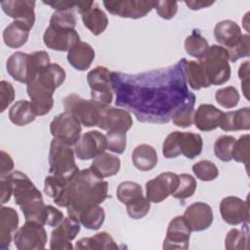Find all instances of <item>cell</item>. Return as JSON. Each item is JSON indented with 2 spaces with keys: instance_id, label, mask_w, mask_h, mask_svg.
Masks as SVG:
<instances>
[{
  "instance_id": "obj_35",
  "label": "cell",
  "mask_w": 250,
  "mask_h": 250,
  "mask_svg": "<svg viewBox=\"0 0 250 250\" xmlns=\"http://www.w3.org/2000/svg\"><path fill=\"white\" fill-rule=\"evenodd\" d=\"M209 47L208 41L201 35L198 29H193L191 34L188 35L185 40V50L188 55L198 60L205 56Z\"/></svg>"
},
{
  "instance_id": "obj_17",
  "label": "cell",
  "mask_w": 250,
  "mask_h": 250,
  "mask_svg": "<svg viewBox=\"0 0 250 250\" xmlns=\"http://www.w3.org/2000/svg\"><path fill=\"white\" fill-rule=\"evenodd\" d=\"M80 223L66 217L62 222L51 231L50 249L52 250H71V241L80 231Z\"/></svg>"
},
{
  "instance_id": "obj_12",
  "label": "cell",
  "mask_w": 250,
  "mask_h": 250,
  "mask_svg": "<svg viewBox=\"0 0 250 250\" xmlns=\"http://www.w3.org/2000/svg\"><path fill=\"white\" fill-rule=\"evenodd\" d=\"M179 175L163 172L146 184V197L153 203H160L172 195L179 186Z\"/></svg>"
},
{
  "instance_id": "obj_38",
  "label": "cell",
  "mask_w": 250,
  "mask_h": 250,
  "mask_svg": "<svg viewBox=\"0 0 250 250\" xmlns=\"http://www.w3.org/2000/svg\"><path fill=\"white\" fill-rule=\"evenodd\" d=\"M144 196L141 185L135 182H122L116 189V197L123 204H129Z\"/></svg>"
},
{
  "instance_id": "obj_42",
  "label": "cell",
  "mask_w": 250,
  "mask_h": 250,
  "mask_svg": "<svg viewBox=\"0 0 250 250\" xmlns=\"http://www.w3.org/2000/svg\"><path fill=\"white\" fill-rule=\"evenodd\" d=\"M231 157L234 161L248 165L250 160V135L245 134L235 140L232 147Z\"/></svg>"
},
{
  "instance_id": "obj_9",
  "label": "cell",
  "mask_w": 250,
  "mask_h": 250,
  "mask_svg": "<svg viewBox=\"0 0 250 250\" xmlns=\"http://www.w3.org/2000/svg\"><path fill=\"white\" fill-rule=\"evenodd\" d=\"M81 123L70 112L63 111L54 117L50 123V133L61 142L74 146L81 137Z\"/></svg>"
},
{
  "instance_id": "obj_47",
  "label": "cell",
  "mask_w": 250,
  "mask_h": 250,
  "mask_svg": "<svg viewBox=\"0 0 250 250\" xmlns=\"http://www.w3.org/2000/svg\"><path fill=\"white\" fill-rule=\"evenodd\" d=\"M106 138V149L110 151L122 154L126 148V133L121 131H107Z\"/></svg>"
},
{
  "instance_id": "obj_28",
  "label": "cell",
  "mask_w": 250,
  "mask_h": 250,
  "mask_svg": "<svg viewBox=\"0 0 250 250\" xmlns=\"http://www.w3.org/2000/svg\"><path fill=\"white\" fill-rule=\"evenodd\" d=\"M30 27L20 21L9 23L3 31V41L11 49H18L23 46L29 36Z\"/></svg>"
},
{
  "instance_id": "obj_53",
  "label": "cell",
  "mask_w": 250,
  "mask_h": 250,
  "mask_svg": "<svg viewBox=\"0 0 250 250\" xmlns=\"http://www.w3.org/2000/svg\"><path fill=\"white\" fill-rule=\"evenodd\" d=\"M63 214L58 208H55L52 205H47V217L46 225L52 228L59 226L63 220Z\"/></svg>"
},
{
  "instance_id": "obj_7",
  "label": "cell",
  "mask_w": 250,
  "mask_h": 250,
  "mask_svg": "<svg viewBox=\"0 0 250 250\" xmlns=\"http://www.w3.org/2000/svg\"><path fill=\"white\" fill-rule=\"evenodd\" d=\"M111 72L107 67L99 65L87 74V82L91 89V99L104 106L110 105L113 100Z\"/></svg>"
},
{
  "instance_id": "obj_39",
  "label": "cell",
  "mask_w": 250,
  "mask_h": 250,
  "mask_svg": "<svg viewBox=\"0 0 250 250\" xmlns=\"http://www.w3.org/2000/svg\"><path fill=\"white\" fill-rule=\"evenodd\" d=\"M196 97L193 95L191 98H189L186 104L175 113V115L172 117L173 123L182 128H188L190 127L193 124V117H194V104H195Z\"/></svg>"
},
{
  "instance_id": "obj_19",
  "label": "cell",
  "mask_w": 250,
  "mask_h": 250,
  "mask_svg": "<svg viewBox=\"0 0 250 250\" xmlns=\"http://www.w3.org/2000/svg\"><path fill=\"white\" fill-rule=\"evenodd\" d=\"M184 218L190 231H202L211 227L214 216L211 206L205 202H194L188 206Z\"/></svg>"
},
{
  "instance_id": "obj_30",
  "label": "cell",
  "mask_w": 250,
  "mask_h": 250,
  "mask_svg": "<svg viewBox=\"0 0 250 250\" xmlns=\"http://www.w3.org/2000/svg\"><path fill=\"white\" fill-rule=\"evenodd\" d=\"M132 162L140 171H150L157 165V152L150 145L141 144L137 146L132 152Z\"/></svg>"
},
{
  "instance_id": "obj_6",
  "label": "cell",
  "mask_w": 250,
  "mask_h": 250,
  "mask_svg": "<svg viewBox=\"0 0 250 250\" xmlns=\"http://www.w3.org/2000/svg\"><path fill=\"white\" fill-rule=\"evenodd\" d=\"M62 104L64 111L73 114L85 127L98 126L105 107L92 99L86 100L74 93L66 96L62 100Z\"/></svg>"
},
{
  "instance_id": "obj_18",
  "label": "cell",
  "mask_w": 250,
  "mask_h": 250,
  "mask_svg": "<svg viewBox=\"0 0 250 250\" xmlns=\"http://www.w3.org/2000/svg\"><path fill=\"white\" fill-rule=\"evenodd\" d=\"M190 229L184 216H176L167 227L166 236L163 241V249H188Z\"/></svg>"
},
{
  "instance_id": "obj_31",
  "label": "cell",
  "mask_w": 250,
  "mask_h": 250,
  "mask_svg": "<svg viewBox=\"0 0 250 250\" xmlns=\"http://www.w3.org/2000/svg\"><path fill=\"white\" fill-rule=\"evenodd\" d=\"M75 248L79 250H115L118 249V245L108 232L101 231L93 236L78 239Z\"/></svg>"
},
{
  "instance_id": "obj_51",
  "label": "cell",
  "mask_w": 250,
  "mask_h": 250,
  "mask_svg": "<svg viewBox=\"0 0 250 250\" xmlns=\"http://www.w3.org/2000/svg\"><path fill=\"white\" fill-rule=\"evenodd\" d=\"M155 10L158 16L164 20H171L175 17L178 11V2L176 1H156Z\"/></svg>"
},
{
  "instance_id": "obj_45",
  "label": "cell",
  "mask_w": 250,
  "mask_h": 250,
  "mask_svg": "<svg viewBox=\"0 0 250 250\" xmlns=\"http://www.w3.org/2000/svg\"><path fill=\"white\" fill-rule=\"evenodd\" d=\"M68 182V180L55 175L47 176L44 181V192L49 197L55 199L62 193Z\"/></svg>"
},
{
  "instance_id": "obj_8",
  "label": "cell",
  "mask_w": 250,
  "mask_h": 250,
  "mask_svg": "<svg viewBox=\"0 0 250 250\" xmlns=\"http://www.w3.org/2000/svg\"><path fill=\"white\" fill-rule=\"evenodd\" d=\"M7 177L13 185V195L15 203L21 209L32 203L43 200L41 191L35 187V185L24 173L16 170L10 173Z\"/></svg>"
},
{
  "instance_id": "obj_26",
  "label": "cell",
  "mask_w": 250,
  "mask_h": 250,
  "mask_svg": "<svg viewBox=\"0 0 250 250\" xmlns=\"http://www.w3.org/2000/svg\"><path fill=\"white\" fill-rule=\"evenodd\" d=\"M66 59L73 68L78 71H85L91 66L95 59V51L90 44L80 41L67 52Z\"/></svg>"
},
{
  "instance_id": "obj_57",
  "label": "cell",
  "mask_w": 250,
  "mask_h": 250,
  "mask_svg": "<svg viewBox=\"0 0 250 250\" xmlns=\"http://www.w3.org/2000/svg\"><path fill=\"white\" fill-rule=\"evenodd\" d=\"M77 1L60 0V1H43L44 4L52 7L56 11H73L76 8Z\"/></svg>"
},
{
  "instance_id": "obj_50",
  "label": "cell",
  "mask_w": 250,
  "mask_h": 250,
  "mask_svg": "<svg viewBox=\"0 0 250 250\" xmlns=\"http://www.w3.org/2000/svg\"><path fill=\"white\" fill-rule=\"evenodd\" d=\"M249 48H250L249 35L242 34L240 41L233 48L228 50L229 61L232 62H235L236 61H238L241 58L249 57V55H250Z\"/></svg>"
},
{
  "instance_id": "obj_3",
  "label": "cell",
  "mask_w": 250,
  "mask_h": 250,
  "mask_svg": "<svg viewBox=\"0 0 250 250\" xmlns=\"http://www.w3.org/2000/svg\"><path fill=\"white\" fill-rule=\"evenodd\" d=\"M65 71L58 63L40 69L26 84V92L37 116H43L54 106L53 94L65 80Z\"/></svg>"
},
{
  "instance_id": "obj_36",
  "label": "cell",
  "mask_w": 250,
  "mask_h": 250,
  "mask_svg": "<svg viewBox=\"0 0 250 250\" xmlns=\"http://www.w3.org/2000/svg\"><path fill=\"white\" fill-rule=\"evenodd\" d=\"M105 219V213L102 206L94 205L84 210L78 217V222L91 230L99 229Z\"/></svg>"
},
{
  "instance_id": "obj_40",
  "label": "cell",
  "mask_w": 250,
  "mask_h": 250,
  "mask_svg": "<svg viewBox=\"0 0 250 250\" xmlns=\"http://www.w3.org/2000/svg\"><path fill=\"white\" fill-rule=\"evenodd\" d=\"M179 186L175 192L172 194L176 199L184 201L193 195L196 190L197 183L193 176L190 174H181L179 175Z\"/></svg>"
},
{
  "instance_id": "obj_58",
  "label": "cell",
  "mask_w": 250,
  "mask_h": 250,
  "mask_svg": "<svg viewBox=\"0 0 250 250\" xmlns=\"http://www.w3.org/2000/svg\"><path fill=\"white\" fill-rule=\"evenodd\" d=\"M215 1H202V0H189L185 1V4L190 9V10H199L202 8H208L209 6L213 5Z\"/></svg>"
},
{
  "instance_id": "obj_46",
  "label": "cell",
  "mask_w": 250,
  "mask_h": 250,
  "mask_svg": "<svg viewBox=\"0 0 250 250\" xmlns=\"http://www.w3.org/2000/svg\"><path fill=\"white\" fill-rule=\"evenodd\" d=\"M180 131L171 132L163 142L162 153L165 158H176L181 155L180 150Z\"/></svg>"
},
{
  "instance_id": "obj_16",
  "label": "cell",
  "mask_w": 250,
  "mask_h": 250,
  "mask_svg": "<svg viewBox=\"0 0 250 250\" xmlns=\"http://www.w3.org/2000/svg\"><path fill=\"white\" fill-rule=\"evenodd\" d=\"M220 213L224 222L231 226L249 223V203L237 196H227L220 203Z\"/></svg>"
},
{
  "instance_id": "obj_1",
  "label": "cell",
  "mask_w": 250,
  "mask_h": 250,
  "mask_svg": "<svg viewBox=\"0 0 250 250\" xmlns=\"http://www.w3.org/2000/svg\"><path fill=\"white\" fill-rule=\"evenodd\" d=\"M184 62L141 74L111 72L116 105L128 108L141 122L168 123L194 95L187 86Z\"/></svg>"
},
{
  "instance_id": "obj_10",
  "label": "cell",
  "mask_w": 250,
  "mask_h": 250,
  "mask_svg": "<svg viewBox=\"0 0 250 250\" xmlns=\"http://www.w3.org/2000/svg\"><path fill=\"white\" fill-rule=\"evenodd\" d=\"M14 243L19 250H41L47 243L44 226L36 222H25L14 236Z\"/></svg>"
},
{
  "instance_id": "obj_41",
  "label": "cell",
  "mask_w": 250,
  "mask_h": 250,
  "mask_svg": "<svg viewBox=\"0 0 250 250\" xmlns=\"http://www.w3.org/2000/svg\"><path fill=\"white\" fill-rule=\"evenodd\" d=\"M235 138L229 135L220 136L214 144V153L217 158L224 162H229L232 159L231 152L235 143Z\"/></svg>"
},
{
  "instance_id": "obj_21",
  "label": "cell",
  "mask_w": 250,
  "mask_h": 250,
  "mask_svg": "<svg viewBox=\"0 0 250 250\" xmlns=\"http://www.w3.org/2000/svg\"><path fill=\"white\" fill-rule=\"evenodd\" d=\"M3 12L15 21L26 23L30 28L35 23V1L29 0H8L1 2Z\"/></svg>"
},
{
  "instance_id": "obj_22",
  "label": "cell",
  "mask_w": 250,
  "mask_h": 250,
  "mask_svg": "<svg viewBox=\"0 0 250 250\" xmlns=\"http://www.w3.org/2000/svg\"><path fill=\"white\" fill-rule=\"evenodd\" d=\"M19 215L12 207L1 206L0 208V249L6 250L10 247L14 236L18 231Z\"/></svg>"
},
{
  "instance_id": "obj_55",
  "label": "cell",
  "mask_w": 250,
  "mask_h": 250,
  "mask_svg": "<svg viewBox=\"0 0 250 250\" xmlns=\"http://www.w3.org/2000/svg\"><path fill=\"white\" fill-rule=\"evenodd\" d=\"M249 61L240 64L238 69V76L241 80V89L246 99H248V86H249Z\"/></svg>"
},
{
  "instance_id": "obj_20",
  "label": "cell",
  "mask_w": 250,
  "mask_h": 250,
  "mask_svg": "<svg viewBox=\"0 0 250 250\" xmlns=\"http://www.w3.org/2000/svg\"><path fill=\"white\" fill-rule=\"evenodd\" d=\"M133 125V118L126 109L113 106H105L98 127L104 131L127 132Z\"/></svg>"
},
{
  "instance_id": "obj_29",
  "label": "cell",
  "mask_w": 250,
  "mask_h": 250,
  "mask_svg": "<svg viewBox=\"0 0 250 250\" xmlns=\"http://www.w3.org/2000/svg\"><path fill=\"white\" fill-rule=\"evenodd\" d=\"M121 166L120 158L116 155L104 152L93 159L90 169L101 179L108 178L116 175Z\"/></svg>"
},
{
  "instance_id": "obj_54",
  "label": "cell",
  "mask_w": 250,
  "mask_h": 250,
  "mask_svg": "<svg viewBox=\"0 0 250 250\" xmlns=\"http://www.w3.org/2000/svg\"><path fill=\"white\" fill-rule=\"evenodd\" d=\"M13 194V185L8 177H0V202L4 205L11 199Z\"/></svg>"
},
{
  "instance_id": "obj_32",
  "label": "cell",
  "mask_w": 250,
  "mask_h": 250,
  "mask_svg": "<svg viewBox=\"0 0 250 250\" xmlns=\"http://www.w3.org/2000/svg\"><path fill=\"white\" fill-rule=\"evenodd\" d=\"M184 70L188 84L192 90H200L211 86L200 61H187L185 59Z\"/></svg>"
},
{
  "instance_id": "obj_23",
  "label": "cell",
  "mask_w": 250,
  "mask_h": 250,
  "mask_svg": "<svg viewBox=\"0 0 250 250\" xmlns=\"http://www.w3.org/2000/svg\"><path fill=\"white\" fill-rule=\"evenodd\" d=\"M6 69L14 80L27 84L31 75L30 55L21 51L12 54L6 62Z\"/></svg>"
},
{
  "instance_id": "obj_27",
  "label": "cell",
  "mask_w": 250,
  "mask_h": 250,
  "mask_svg": "<svg viewBox=\"0 0 250 250\" xmlns=\"http://www.w3.org/2000/svg\"><path fill=\"white\" fill-rule=\"evenodd\" d=\"M223 131H238L250 129V107L224 112L220 126Z\"/></svg>"
},
{
  "instance_id": "obj_2",
  "label": "cell",
  "mask_w": 250,
  "mask_h": 250,
  "mask_svg": "<svg viewBox=\"0 0 250 250\" xmlns=\"http://www.w3.org/2000/svg\"><path fill=\"white\" fill-rule=\"evenodd\" d=\"M108 183L96 176L90 168L79 172L68 182L62 193L54 200L59 207H65L67 215L78 222L79 215L107 198Z\"/></svg>"
},
{
  "instance_id": "obj_24",
  "label": "cell",
  "mask_w": 250,
  "mask_h": 250,
  "mask_svg": "<svg viewBox=\"0 0 250 250\" xmlns=\"http://www.w3.org/2000/svg\"><path fill=\"white\" fill-rule=\"evenodd\" d=\"M224 111L210 104H200L194 112L193 124L202 132L213 131L220 126Z\"/></svg>"
},
{
  "instance_id": "obj_49",
  "label": "cell",
  "mask_w": 250,
  "mask_h": 250,
  "mask_svg": "<svg viewBox=\"0 0 250 250\" xmlns=\"http://www.w3.org/2000/svg\"><path fill=\"white\" fill-rule=\"evenodd\" d=\"M50 24L60 27L75 28L76 18L73 11H55L50 19Z\"/></svg>"
},
{
  "instance_id": "obj_37",
  "label": "cell",
  "mask_w": 250,
  "mask_h": 250,
  "mask_svg": "<svg viewBox=\"0 0 250 250\" xmlns=\"http://www.w3.org/2000/svg\"><path fill=\"white\" fill-rule=\"evenodd\" d=\"M239 229H231L225 237V248L227 250H241L248 248L249 229L248 224H242Z\"/></svg>"
},
{
  "instance_id": "obj_4",
  "label": "cell",
  "mask_w": 250,
  "mask_h": 250,
  "mask_svg": "<svg viewBox=\"0 0 250 250\" xmlns=\"http://www.w3.org/2000/svg\"><path fill=\"white\" fill-rule=\"evenodd\" d=\"M78 172L74 148L54 138L49 150V173L70 181Z\"/></svg>"
},
{
  "instance_id": "obj_33",
  "label": "cell",
  "mask_w": 250,
  "mask_h": 250,
  "mask_svg": "<svg viewBox=\"0 0 250 250\" xmlns=\"http://www.w3.org/2000/svg\"><path fill=\"white\" fill-rule=\"evenodd\" d=\"M9 119L16 126H25L33 122L36 113L30 102L26 100L17 101L9 109Z\"/></svg>"
},
{
  "instance_id": "obj_11",
  "label": "cell",
  "mask_w": 250,
  "mask_h": 250,
  "mask_svg": "<svg viewBox=\"0 0 250 250\" xmlns=\"http://www.w3.org/2000/svg\"><path fill=\"white\" fill-rule=\"evenodd\" d=\"M155 3L156 1L147 0H117L103 2L106 11L111 15L133 20L146 17L153 8H155Z\"/></svg>"
},
{
  "instance_id": "obj_34",
  "label": "cell",
  "mask_w": 250,
  "mask_h": 250,
  "mask_svg": "<svg viewBox=\"0 0 250 250\" xmlns=\"http://www.w3.org/2000/svg\"><path fill=\"white\" fill-rule=\"evenodd\" d=\"M180 150L187 158L193 159L200 155L203 148V141L199 134L193 132H181Z\"/></svg>"
},
{
  "instance_id": "obj_56",
  "label": "cell",
  "mask_w": 250,
  "mask_h": 250,
  "mask_svg": "<svg viewBox=\"0 0 250 250\" xmlns=\"http://www.w3.org/2000/svg\"><path fill=\"white\" fill-rule=\"evenodd\" d=\"M0 177H6L10 173H12L14 169V161L11 155L4 150L0 151Z\"/></svg>"
},
{
  "instance_id": "obj_44",
  "label": "cell",
  "mask_w": 250,
  "mask_h": 250,
  "mask_svg": "<svg viewBox=\"0 0 250 250\" xmlns=\"http://www.w3.org/2000/svg\"><path fill=\"white\" fill-rule=\"evenodd\" d=\"M215 99L217 103L225 108H232L237 105L240 96L237 89L233 86H228L216 91Z\"/></svg>"
},
{
  "instance_id": "obj_15",
  "label": "cell",
  "mask_w": 250,
  "mask_h": 250,
  "mask_svg": "<svg viewBox=\"0 0 250 250\" xmlns=\"http://www.w3.org/2000/svg\"><path fill=\"white\" fill-rule=\"evenodd\" d=\"M106 138L98 130H91L79 138L74 145L75 155L81 160L94 159L106 149Z\"/></svg>"
},
{
  "instance_id": "obj_13",
  "label": "cell",
  "mask_w": 250,
  "mask_h": 250,
  "mask_svg": "<svg viewBox=\"0 0 250 250\" xmlns=\"http://www.w3.org/2000/svg\"><path fill=\"white\" fill-rule=\"evenodd\" d=\"M76 9L81 15L84 26L98 36L107 27L108 19L105 13L94 1H77Z\"/></svg>"
},
{
  "instance_id": "obj_25",
  "label": "cell",
  "mask_w": 250,
  "mask_h": 250,
  "mask_svg": "<svg viewBox=\"0 0 250 250\" xmlns=\"http://www.w3.org/2000/svg\"><path fill=\"white\" fill-rule=\"evenodd\" d=\"M214 36L220 46L229 50L240 41L242 32L240 26L234 21L224 20L216 23Z\"/></svg>"
},
{
  "instance_id": "obj_5",
  "label": "cell",
  "mask_w": 250,
  "mask_h": 250,
  "mask_svg": "<svg viewBox=\"0 0 250 250\" xmlns=\"http://www.w3.org/2000/svg\"><path fill=\"white\" fill-rule=\"evenodd\" d=\"M203 65L210 85H223L230 78L229 52L226 48L214 44L209 47L205 56L198 60Z\"/></svg>"
},
{
  "instance_id": "obj_14",
  "label": "cell",
  "mask_w": 250,
  "mask_h": 250,
  "mask_svg": "<svg viewBox=\"0 0 250 250\" xmlns=\"http://www.w3.org/2000/svg\"><path fill=\"white\" fill-rule=\"evenodd\" d=\"M45 46L55 51H69L75 44L80 42V36L75 28L60 27L49 24L43 34Z\"/></svg>"
},
{
  "instance_id": "obj_52",
  "label": "cell",
  "mask_w": 250,
  "mask_h": 250,
  "mask_svg": "<svg viewBox=\"0 0 250 250\" xmlns=\"http://www.w3.org/2000/svg\"><path fill=\"white\" fill-rule=\"evenodd\" d=\"M15 99V89L13 85L5 80L0 82V103L1 107L0 111L4 112L6 108L14 102Z\"/></svg>"
},
{
  "instance_id": "obj_43",
  "label": "cell",
  "mask_w": 250,
  "mask_h": 250,
  "mask_svg": "<svg viewBox=\"0 0 250 250\" xmlns=\"http://www.w3.org/2000/svg\"><path fill=\"white\" fill-rule=\"evenodd\" d=\"M192 172L195 177L203 182H210L219 176V170L214 162L200 160L192 165Z\"/></svg>"
},
{
  "instance_id": "obj_48",
  "label": "cell",
  "mask_w": 250,
  "mask_h": 250,
  "mask_svg": "<svg viewBox=\"0 0 250 250\" xmlns=\"http://www.w3.org/2000/svg\"><path fill=\"white\" fill-rule=\"evenodd\" d=\"M149 209H150V201L145 196L129 204H126L127 214L130 218L134 220H139L146 216Z\"/></svg>"
}]
</instances>
